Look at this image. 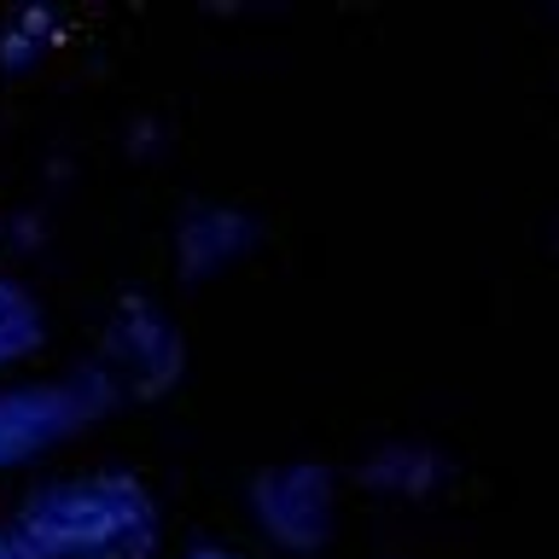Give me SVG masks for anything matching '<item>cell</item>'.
<instances>
[{
    "instance_id": "obj_5",
    "label": "cell",
    "mask_w": 559,
    "mask_h": 559,
    "mask_svg": "<svg viewBox=\"0 0 559 559\" xmlns=\"http://www.w3.org/2000/svg\"><path fill=\"white\" fill-rule=\"evenodd\" d=\"M245 245H251V222H245L239 210L199 204L181 227V269H187V280H204V274H216L234 251H245Z\"/></svg>"
},
{
    "instance_id": "obj_4",
    "label": "cell",
    "mask_w": 559,
    "mask_h": 559,
    "mask_svg": "<svg viewBox=\"0 0 559 559\" xmlns=\"http://www.w3.org/2000/svg\"><path fill=\"white\" fill-rule=\"evenodd\" d=\"M251 513L280 548L314 554L332 536V472L321 461H286V466H262L251 478Z\"/></svg>"
},
{
    "instance_id": "obj_3",
    "label": "cell",
    "mask_w": 559,
    "mask_h": 559,
    "mask_svg": "<svg viewBox=\"0 0 559 559\" xmlns=\"http://www.w3.org/2000/svg\"><path fill=\"white\" fill-rule=\"evenodd\" d=\"M94 367L111 379L117 402L122 396L152 402V396L175 391V379H181V367H187V349H181V332H175V321L164 314V304L129 292L111 309V321H105V338H99V361Z\"/></svg>"
},
{
    "instance_id": "obj_1",
    "label": "cell",
    "mask_w": 559,
    "mask_h": 559,
    "mask_svg": "<svg viewBox=\"0 0 559 559\" xmlns=\"http://www.w3.org/2000/svg\"><path fill=\"white\" fill-rule=\"evenodd\" d=\"M12 531L35 559H146L157 542V507L129 472H82L35 484L17 501Z\"/></svg>"
},
{
    "instance_id": "obj_8",
    "label": "cell",
    "mask_w": 559,
    "mask_h": 559,
    "mask_svg": "<svg viewBox=\"0 0 559 559\" xmlns=\"http://www.w3.org/2000/svg\"><path fill=\"white\" fill-rule=\"evenodd\" d=\"M187 559H234V554H227V548H192Z\"/></svg>"
},
{
    "instance_id": "obj_7",
    "label": "cell",
    "mask_w": 559,
    "mask_h": 559,
    "mask_svg": "<svg viewBox=\"0 0 559 559\" xmlns=\"http://www.w3.org/2000/svg\"><path fill=\"white\" fill-rule=\"evenodd\" d=\"M0 559H35V554L24 548V542H17L12 524H0Z\"/></svg>"
},
{
    "instance_id": "obj_2",
    "label": "cell",
    "mask_w": 559,
    "mask_h": 559,
    "mask_svg": "<svg viewBox=\"0 0 559 559\" xmlns=\"http://www.w3.org/2000/svg\"><path fill=\"white\" fill-rule=\"evenodd\" d=\"M111 408H117V391L99 367H82V373H64V379L7 384L0 391V472L41 461L47 449L70 443Z\"/></svg>"
},
{
    "instance_id": "obj_6",
    "label": "cell",
    "mask_w": 559,
    "mask_h": 559,
    "mask_svg": "<svg viewBox=\"0 0 559 559\" xmlns=\"http://www.w3.org/2000/svg\"><path fill=\"white\" fill-rule=\"evenodd\" d=\"M47 338V314H41V297L17 280H0V367L35 356Z\"/></svg>"
}]
</instances>
